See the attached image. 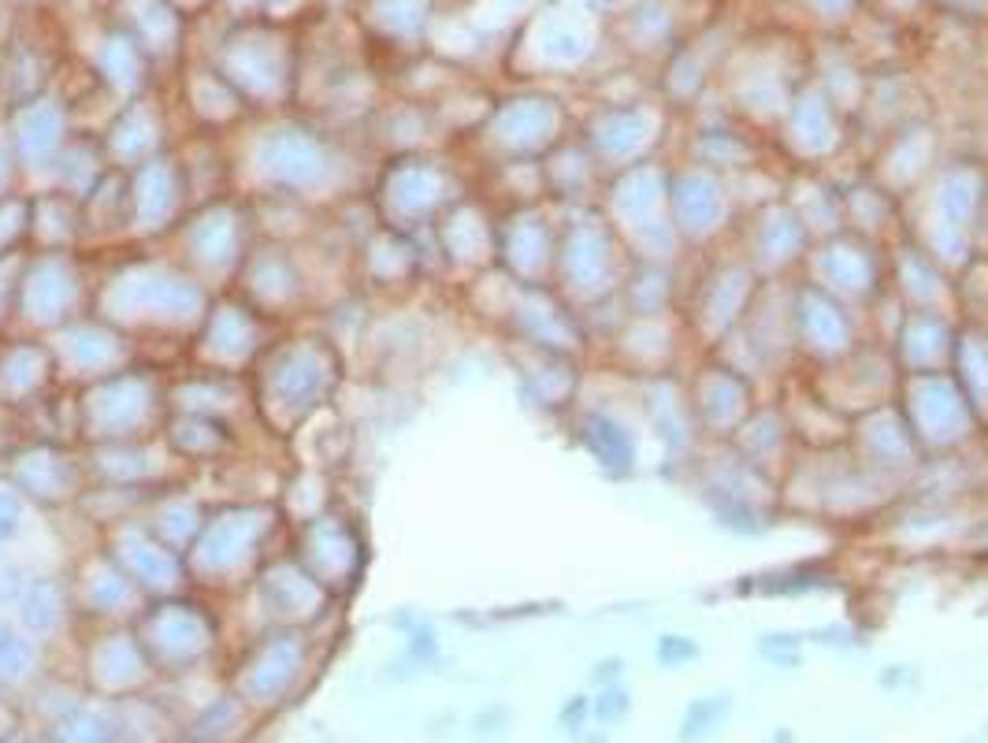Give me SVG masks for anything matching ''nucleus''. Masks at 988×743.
<instances>
[{"label":"nucleus","mask_w":988,"mask_h":743,"mask_svg":"<svg viewBox=\"0 0 988 743\" xmlns=\"http://www.w3.org/2000/svg\"><path fill=\"white\" fill-rule=\"evenodd\" d=\"M903 235L959 275L988 242V164L940 160L918 194L903 202Z\"/></svg>","instance_id":"obj_1"},{"label":"nucleus","mask_w":988,"mask_h":743,"mask_svg":"<svg viewBox=\"0 0 988 743\" xmlns=\"http://www.w3.org/2000/svg\"><path fill=\"white\" fill-rule=\"evenodd\" d=\"M603 216L632 261H681L684 246L669 219V164L647 160L603 183Z\"/></svg>","instance_id":"obj_2"},{"label":"nucleus","mask_w":988,"mask_h":743,"mask_svg":"<svg viewBox=\"0 0 988 743\" xmlns=\"http://www.w3.org/2000/svg\"><path fill=\"white\" fill-rule=\"evenodd\" d=\"M698 257H703V264H698L692 280L684 283L676 320H681L684 335L695 339L698 346L710 353L743 324L762 280L736 250L728 253L710 250V253H698Z\"/></svg>","instance_id":"obj_3"},{"label":"nucleus","mask_w":988,"mask_h":743,"mask_svg":"<svg viewBox=\"0 0 988 743\" xmlns=\"http://www.w3.org/2000/svg\"><path fill=\"white\" fill-rule=\"evenodd\" d=\"M896 405L903 409L926 458H948V453L970 450V442H977V436L985 431V420L977 417L970 398L962 394V387L955 383L948 369L899 375Z\"/></svg>","instance_id":"obj_4"},{"label":"nucleus","mask_w":988,"mask_h":743,"mask_svg":"<svg viewBox=\"0 0 988 743\" xmlns=\"http://www.w3.org/2000/svg\"><path fill=\"white\" fill-rule=\"evenodd\" d=\"M695 483L703 498L710 520L728 531V536L759 539L776 525V502H781V487L743 465L728 447H721L717 458H698L695 453Z\"/></svg>","instance_id":"obj_5"},{"label":"nucleus","mask_w":988,"mask_h":743,"mask_svg":"<svg viewBox=\"0 0 988 743\" xmlns=\"http://www.w3.org/2000/svg\"><path fill=\"white\" fill-rule=\"evenodd\" d=\"M799 280L821 286L859 313H873L888 297V253L881 242L854 231H832L825 238H814Z\"/></svg>","instance_id":"obj_6"},{"label":"nucleus","mask_w":988,"mask_h":743,"mask_svg":"<svg viewBox=\"0 0 988 743\" xmlns=\"http://www.w3.org/2000/svg\"><path fill=\"white\" fill-rule=\"evenodd\" d=\"M628 250L609 227L603 208H584L561 242V275L565 291L580 297L584 309L614 302L628 272Z\"/></svg>","instance_id":"obj_7"},{"label":"nucleus","mask_w":988,"mask_h":743,"mask_svg":"<svg viewBox=\"0 0 988 743\" xmlns=\"http://www.w3.org/2000/svg\"><path fill=\"white\" fill-rule=\"evenodd\" d=\"M669 219L684 253H710L721 238H732L740 219L736 190L725 175L698 164H669Z\"/></svg>","instance_id":"obj_8"},{"label":"nucleus","mask_w":988,"mask_h":743,"mask_svg":"<svg viewBox=\"0 0 988 743\" xmlns=\"http://www.w3.org/2000/svg\"><path fill=\"white\" fill-rule=\"evenodd\" d=\"M732 242H736L732 250L751 264L759 280H795L814 246V231L781 194L773 202L743 208Z\"/></svg>","instance_id":"obj_9"},{"label":"nucleus","mask_w":988,"mask_h":743,"mask_svg":"<svg viewBox=\"0 0 988 743\" xmlns=\"http://www.w3.org/2000/svg\"><path fill=\"white\" fill-rule=\"evenodd\" d=\"M792 331L795 358L806 361L814 372L848 361L865 342V313L843 305L840 297L825 294L821 286L799 280L792 283Z\"/></svg>","instance_id":"obj_10"},{"label":"nucleus","mask_w":988,"mask_h":743,"mask_svg":"<svg viewBox=\"0 0 988 743\" xmlns=\"http://www.w3.org/2000/svg\"><path fill=\"white\" fill-rule=\"evenodd\" d=\"M684 391H687V405H692L698 439L717 442V447H725L743 428V420L754 413V405L762 402L759 383L736 372L732 364H725L717 353H706V358L695 364L692 375L684 380Z\"/></svg>","instance_id":"obj_11"},{"label":"nucleus","mask_w":988,"mask_h":743,"mask_svg":"<svg viewBox=\"0 0 988 743\" xmlns=\"http://www.w3.org/2000/svg\"><path fill=\"white\" fill-rule=\"evenodd\" d=\"M848 453L862 469H870L892 487L914 480L918 469L926 465V450H921V442L914 439V431H910L896 398L877 402L851 417Z\"/></svg>","instance_id":"obj_12"},{"label":"nucleus","mask_w":988,"mask_h":743,"mask_svg":"<svg viewBox=\"0 0 988 743\" xmlns=\"http://www.w3.org/2000/svg\"><path fill=\"white\" fill-rule=\"evenodd\" d=\"M632 391H636L632 405H636L643 428L662 442L665 458L673 465H692L703 439H698L692 405H687L684 380H676L673 372L643 375V380H632Z\"/></svg>","instance_id":"obj_13"},{"label":"nucleus","mask_w":988,"mask_h":743,"mask_svg":"<svg viewBox=\"0 0 988 743\" xmlns=\"http://www.w3.org/2000/svg\"><path fill=\"white\" fill-rule=\"evenodd\" d=\"M955 331H959V316L948 309H899L892 331L881 342L892 353L899 375L943 372L951 364Z\"/></svg>","instance_id":"obj_14"},{"label":"nucleus","mask_w":988,"mask_h":743,"mask_svg":"<svg viewBox=\"0 0 988 743\" xmlns=\"http://www.w3.org/2000/svg\"><path fill=\"white\" fill-rule=\"evenodd\" d=\"M888 253V297L899 309H948L955 313V275L929 257L903 231L884 246Z\"/></svg>","instance_id":"obj_15"},{"label":"nucleus","mask_w":988,"mask_h":743,"mask_svg":"<svg viewBox=\"0 0 988 743\" xmlns=\"http://www.w3.org/2000/svg\"><path fill=\"white\" fill-rule=\"evenodd\" d=\"M725 447L736 453L743 465H751L754 472H762L765 480H773L781 487L788 469L795 465L792 447H795V431L792 420H788L781 402H759L754 413L743 420V428L732 436Z\"/></svg>","instance_id":"obj_16"},{"label":"nucleus","mask_w":988,"mask_h":743,"mask_svg":"<svg viewBox=\"0 0 988 743\" xmlns=\"http://www.w3.org/2000/svg\"><path fill=\"white\" fill-rule=\"evenodd\" d=\"M681 339H684V327L676 316H658V320L625 316V324L609 335L614 350L620 353V372H628L632 380L676 372Z\"/></svg>","instance_id":"obj_17"},{"label":"nucleus","mask_w":988,"mask_h":743,"mask_svg":"<svg viewBox=\"0 0 988 743\" xmlns=\"http://www.w3.org/2000/svg\"><path fill=\"white\" fill-rule=\"evenodd\" d=\"M576 439L606 476L628 480L639 469V431L609 405H584L576 417Z\"/></svg>","instance_id":"obj_18"},{"label":"nucleus","mask_w":988,"mask_h":743,"mask_svg":"<svg viewBox=\"0 0 988 743\" xmlns=\"http://www.w3.org/2000/svg\"><path fill=\"white\" fill-rule=\"evenodd\" d=\"M681 261H632L625 272V283L617 291L620 313L625 316H676L681 309Z\"/></svg>","instance_id":"obj_19"},{"label":"nucleus","mask_w":988,"mask_h":743,"mask_svg":"<svg viewBox=\"0 0 988 743\" xmlns=\"http://www.w3.org/2000/svg\"><path fill=\"white\" fill-rule=\"evenodd\" d=\"M948 372L955 375V383L962 387V394L970 398V405L988 428V327L985 324H966V320H959Z\"/></svg>","instance_id":"obj_20"},{"label":"nucleus","mask_w":988,"mask_h":743,"mask_svg":"<svg viewBox=\"0 0 988 743\" xmlns=\"http://www.w3.org/2000/svg\"><path fill=\"white\" fill-rule=\"evenodd\" d=\"M747 584H740V595H814L837 587V573L825 569V561H799L784 565V569L743 576Z\"/></svg>","instance_id":"obj_21"},{"label":"nucleus","mask_w":988,"mask_h":743,"mask_svg":"<svg viewBox=\"0 0 988 743\" xmlns=\"http://www.w3.org/2000/svg\"><path fill=\"white\" fill-rule=\"evenodd\" d=\"M732 714V695L717 692V695H698L684 706L681 725H676V740L681 743H703L714 732L725 725Z\"/></svg>","instance_id":"obj_22"},{"label":"nucleus","mask_w":988,"mask_h":743,"mask_svg":"<svg viewBox=\"0 0 988 743\" xmlns=\"http://www.w3.org/2000/svg\"><path fill=\"white\" fill-rule=\"evenodd\" d=\"M754 651L765 665L773 669H799L803 665V651H806V636L803 632H762L754 639Z\"/></svg>","instance_id":"obj_23"},{"label":"nucleus","mask_w":988,"mask_h":743,"mask_svg":"<svg viewBox=\"0 0 988 743\" xmlns=\"http://www.w3.org/2000/svg\"><path fill=\"white\" fill-rule=\"evenodd\" d=\"M703 658V647H698L695 636H684V632H662L658 639H654V662L662 665V669H684V665H692Z\"/></svg>","instance_id":"obj_24"},{"label":"nucleus","mask_w":988,"mask_h":743,"mask_svg":"<svg viewBox=\"0 0 988 743\" xmlns=\"http://www.w3.org/2000/svg\"><path fill=\"white\" fill-rule=\"evenodd\" d=\"M632 714V692L625 687V681L617 684H603L598 692L591 695V721H598L603 729L609 725H620Z\"/></svg>","instance_id":"obj_25"},{"label":"nucleus","mask_w":988,"mask_h":743,"mask_svg":"<svg viewBox=\"0 0 988 743\" xmlns=\"http://www.w3.org/2000/svg\"><path fill=\"white\" fill-rule=\"evenodd\" d=\"M587 721H591V695H569L558 710V729L565 736H584Z\"/></svg>","instance_id":"obj_26"},{"label":"nucleus","mask_w":988,"mask_h":743,"mask_svg":"<svg viewBox=\"0 0 988 743\" xmlns=\"http://www.w3.org/2000/svg\"><path fill=\"white\" fill-rule=\"evenodd\" d=\"M587 681H591L595 687L625 681V658H617V654H606V658H598L591 665V673H587Z\"/></svg>","instance_id":"obj_27"},{"label":"nucleus","mask_w":988,"mask_h":743,"mask_svg":"<svg viewBox=\"0 0 988 743\" xmlns=\"http://www.w3.org/2000/svg\"><path fill=\"white\" fill-rule=\"evenodd\" d=\"M877 681H881V687H888V692H903V687H918V673L910 669V665H884Z\"/></svg>","instance_id":"obj_28"},{"label":"nucleus","mask_w":988,"mask_h":743,"mask_svg":"<svg viewBox=\"0 0 988 743\" xmlns=\"http://www.w3.org/2000/svg\"><path fill=\"white\" fill-rule=\"evenodd\" d=\"M576 743H606V736H587L584 732V736H576Z\"/></svg>","instance_id":"obj_29"},{"label":"nucleus","mask_w":988,"mask_h":743,"mask_svg":"<svg viewBox=\"0 0 988 743\" xmlns=\"http://www.w3.org/2000/svg\"><path fill=\"white\" fill-rule=\"evenodd\" d=\"M773 743H795V740H792V732H776Z\"/></svg>","instance_id":"obj_30"}]
</instances>
